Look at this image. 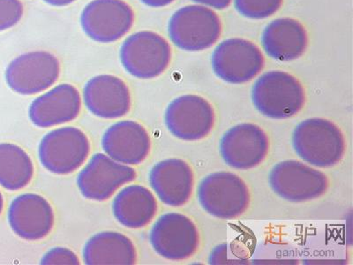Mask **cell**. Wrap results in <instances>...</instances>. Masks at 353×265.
Segmentation results:
<instances>
[{
	"label": "cell",
	"instance_id": "cell-24",
	"mask_svg": "<svg viewBox=\"0 0 353 265\" xmlns=\"http://www.w3.org/2000/svg\"><path fill=\"white\" fill-rule=\"evenodd\" d=\"M283 4V0H234L239 14L253 20H261L275 14Z\"/></svg>",
	"mask_w": 353,
	"mask_h": 265
},
{
	"label": "cell",
	"instance_id": "cell-2",
	"mask_svg": "<svg viewBox=\"0 0 353 265\" xmlns=\"http://www.w3.org/2000/svg\"><path fill=\"white\" fill-rule=\"evenodd\" d=\"M255 109L272 119H288L303 110L307 101L303 85L294 75L281 70L261 75L251 92Z\"/></svg>",
	"mask_w": 353,
	"mask_h": 265
},
{
	"label": "cell",
	"instance_id": "cell-5",
	"mask_svg": "<svg viewBox=\"0 0 353 265\" xmlns=\"http://www.w3.org/2000/svg\"><path fill=\"white\" fill-rule=\"evenodd\" d=\"M222 32L220 18L203 6L192 5L179 9L170 19V39L185 52H201L210 48Z\"/></svg>",
	"mask_w": 353,
	"mask_h": 265
},
{
	"label": "cell",
	"instance_id": "cell-26",
	"mask_svg": "<svg viewBox=\"0 0 353 265\" xmlns=\"http://www.w3.org/2000/svg\"><path fill=\"white\" fill-rule=\"evenodd\" d=\"M80 260L74 252L66 248H53L43 255L40 264H80Z\"/></svg>",
	"mask_w": 353,
	"mask_h": 265
},
{
	"label": "cell",
	"instance_id": "cell-7",
	"mask_svg": "<svg viewBox=\"0 0 353 265\" xmlns=\"http://www.w3.org/2000/svg\"><path fill=\"white\" fill-rule=\"evenodd\" d=\"M150 242L156 253L167 260L190 259L201 247V233L191 217L179 213L163 214L154 222Z\"/></svg>",
	"mask_w": 353,
	"mask_h": 265
},
{
	"label": "cell",
	"instance_id": "cell-6",
	"mask_svg": "<svg viewBox=\"0 0 353 265\" xmlns=\"http://www.w3.org/2000/svg\"><path fill=\"white\" fill-rule=\"evenodd\" d=\"M274 193L292 203H307L323 197L329 190L330 179L325 173L297 160L276 164L269 175Z\"/></svg>",
	"mask_w": 353,
	"mask_h": 265
},
{
	"label": "cell",
	"instance_id": "cell-1",
	"mask_svg": "<svg viewBox=\"0 0 353 265\" xmlns=\"http://www.w3.org/2000/svg\"><path fill=\"white\" fill-rule=\"evenodd\" d=\"M292 143L299 159L317 168L339 165L347 150L341 128L336 123L321 118L299 123L292 132Z\"/></svg>",
	"mask_w": 353,
	"mask_h": 265
},
{
	"label": "cell",
	"instance_id": "cell-12",
	"mask_svg": "<svg viewBox=\"0 0 353 265\" xmlns=\"http://www.w3.org/2000/svg\"><path fill=\"white\" fill-rule=\"evenodd\" d=\"M270 150L269 135L254 123H241L228 129L219 143V153L226 165L241 171L261 165Z\"/></svg>",
	"mask_w": 353,
	"mask_h": 265
},
{
	"label": "cell",
	"instance_id": "cell-18",
	"mask_svg": "<svg viewBox=\"0 0 353 265\" xmlns=\"http://www.w3.org/2000/svg\"><path fill=\"white\" fill-rule=\"evenodd\" d=\"M81 108L80 92L74 85L62 84L30 104L28 117L34 126L52 128L77 119Z\"/></svg>",
	"mask_w": 353,
	"mask_h": 265
},
{
	"label": "cell",
	"instance_id": "cell-4",
	"mask_svg": "<svg viewBox=\"0 0 353 265\" xmlns=\"http://www.w3.org/2000/svg\"><path fill=\"white\" fill-rule=\"evenodd\" d=\"M123 68L141 80H150L165 72L172 61V48L165 39L153 31L129 36L119 50Z\"/></svg>",
	"mask_w": 353,
	"mask_h": 265
},
{
	"label": "cell",
	"instance_id": "cell-29",
	"mask_svg": "<svg viewBox=\"0 0 353 265\" xmlns=\"http://www.w3.org/2000/svg\"><path fill=\"white\" fill-rule=\"evenodd\" d=\"M43 1L47 5L55 6V8H64V6L72 4L77 0H43Z\"/></svg>",
	"mask_w": 353,
	"mask_h": 265
},
{
	"label": "cell",
	"instance_id": "cell-17",
	"mask_svg": "<svg viewBox=\"0 0 353 265\" xmlns=\"http://www.w3.org/2000/svg\"><path fill=\"white\" fill-rule=\"evenodd\" d=\"M87 109L99 118L112 119L128 115L131 108V94L127 84L112 75L91 78L83 88Z\"/></svg>",
	"mask_w": 353,
	"mask_h": 265
},
{
	"label": "cell",
	"instance_id": "cell-28",
	"mask_svg": "<svg viewBox=\"0 0 353 265\" xmlns=\"http://www.w3.org/2000/svg\"><path fill=\"white\" fill-rule=\"evenodd\" d=\"M140 1L150 8H159L171 5L175 0H140Z\"/></svg>",
	"mask_w": 353,
	"mask_h": 265
},
{
	"label": "cell",
	"instance_id": "cell-8",
	"mask_svg": "<svg viewBox=\"0 0 353 265\" xmlns=\"http://www.w3.org/2000/svg\"><path fill=\"white\" fill-rule=\"evenodd\" d=\"M90 153V144L81 129L64 127L47 132L40 141V163L50 173L65 175L80 168Z\"/></svg>",
	"mask_w": 353,
	"mask_h": 265
},
{
	"label": "cell",
	"instance_id": "cell-30",
	"mask_svg": "<svg viewBox=\"0 0 353 265\" xmlns=\"http://www.w3.org/2000/svg\"><path fill=\"white\" fill-rule=\"evenodd\" d=\"M3 207H4V199H3L2 194L0 193V214L2 213Z\"/></svg>",
	"mask_w": 353,
	"mask_h": 265
},
{
	"label": "cell",
	"instance_id": "cell-10",
	"mask_svg": "<svg viewBox=\"0 0 353 265\" xmlns=\"http://www.w3.org/2000/svg\"><path fill=\"white\" fill-rule=\"evenodd\" d=\"M215 109L204 97L188 94L176 97L167 106L165 123L169 132L179 140H203L215 128Z\"/></svg>",
	"mask_w": 353,
	"mask_h": 265
},
{
	"label": "cell",
	"instance_id": "cell-15",
	"mask_svg": "<svg viewBox=\"0 0 353 265\" xmlns=\"http://www.w3.org/2000/svg\"><path fill=\"white\" fill-rule=\"evenodd\" d=\"M8 217L12 231L26 241H40L54 226L52 207L46 198L37 194L19 195L12 202Z\"/></svg>",
	"mask_w": 353,
	"mask_h": 265
},
{
	"label": "cell",
	"instance_id": "cell-19",
	"mask_svg": "<svg viewBox=\"0 0 353 265\" xmlns=\"http://www.w3.org/2000/svg\"><path fill=\"white\" fill-rule=\"evenodd\" d=\"M103 151L110 159L124 165H140L150 153L151 139L143 125L122 121L107 129L102 138Z\"/></svg>",
	"mask_w": 353,
	"mask_h": 265
},
{
	"label": "cell",
	"instance_id": "cell-25",
	"mask_svg": "<svg viewBox=\"0 0 353 265\" xmlns=\"http://www.w3.org/2000/svg\"><path fill=\"white\" fill-rule=\"evenodd\" d=\"M23 14L21 0H0V32L17 26Z\"/></svg>",
	"mask_w": 353,
	"mask_h": 265
},
{
	"label": "cell",
	"instance_id": "cell-22",
	"mask_svg": "<svg viewBox=\"0 0 353 265\" xmlns=\"http://www.w3.org/2000/svg\"><path fill=\"white\" fill-rule=\"evenodd\" d=\"M83 257L87 265H132L137 263V252L127 236L121 233L103 232L88 239Z\"/></svg>",
	"mask_w": 353,
	"mask_h": 265
},
{
	"label": "cell",
	"instance_id": "cell-21",
	"mask_svg": "<svg viewBox=\"0 0 353 265\" xmlns=\"http://www.w3.org/2000/svg\"><path fill=\"white\" fill-rule=\"evenodd\" d=\"M159 205L152 192L141 185H130L116 195L113 215L122 226L139 229L149 225L156 217Z\"/></svg>",
	"mask_w": 353,
	"mask_h": 265
},
{
	"label": "cell",
	"instance_id": "cell-27",
	"mask_svg": "<svg viewBox=\"0 0 353 265\" xmlns=\"http://www.w3.org/2000/svg\"><path fill=\"white\" fill-rule=\"evenodd\" d=\"M192 1L203 6L217 9V10H223V9L228 8L232 0H192Z\"/></svg>",
	"mask_w": 353,
	"mask_h": 265
},
{
	"label": "cell",
	"instance_id": "cell-11",
	"mask_svg": "<svg viewBox=\"0 0 353 265\" xmlns=\"http://www.w3.org/2000/svg\"><path fill=\"white\" fill-rule=\"evenodd\" d=\"M61 63L52 53L34 50L17 57L5 72L8 87L15 93L30 96L48 90L59 80Z\"/></svg>",
	"mask_w": 353,
	"mask_h": 265
},
{
	"label": "cell",
	"instance_id": "cell-13",
	"mask_svg": "<svg viewBox=\"0 0 353 265\" xmlns=\"http://www.w3.org/2000/svg\"><path fill=\"white\" fill-rule=\"evenodd\" d=\"M211 65L220 80L243 84L253 80L263 70L265 59L261 50L250 41L230 39L214 50Z\"/></svg>",
	"mask_w": 353,
	"mask_h": 265
},
{
	"label": "cell",
	"instance_id": "cell-3",
	"mask_svg": "<svg viewBox=\"0 0 353 265\" xmlns=\"http://www.w3.org/2000/svg\"><path fill=\"white\" fill-rule=\"evenodd\" d=\"M199 204L205 213L216 219L231 220L247 213L251 193L247 183L232 172H216L199 184Z\"/></svg>",
	"mask_w": 353,
	"mask_h": 265
},
{
	"label": "cell",
	"instance_id": "cell-20",
	"mask_svg": "<svg viewBox=\"0 0 353 265\" xmlns=\"http://www.w3.org/2000/svg\"><path fill=\"white\" fill-rule=\"evenodd\" d=\"M267 55L277 61H292L307 50L308 37L303 25L292 18H279L267 25L261 36Z\"/></svg>",
	"mask_w": 353,
	"mask_h": 265
},
{
	"label": "cell",
	"instance_id": "cell-16",
	"mask_svg": "<svg viewBox=\"0 0 353 265\" xmlns=\"http://www.w3.org/2000/svg\"><path fill=\"white\" fill-rule=\"evenodd\" d=\"M149 181L159 200L171 207L184 206L194 190V170L183 159L160 161L150 170Z\"/></svg>",
	"mask_w": 353,
	"mask_h": 265
},
{
	"label": "cell",
	"instance_id": "cell-14",
	"mask_svg": "<svg viewBox=\"0 0 353 265\" xmlns=\"http://www.w3.org/2000/svg\"><path fill=\"white\" fill-rule=\"evenodd\" d=\"M137 172L105 154H94L77 177L81 195L88 200L105 201L121 186L134 181Z\"/></svg>",
	"mask_w": 353,
	"mask_h": 265
},
{
	"label": "cell",
	"instance_id": "cell-23",
	"mask_svg": "<svg viewBox=\"0 0 353 265\" xmlns=\"http://www.w3.org/2000/svg\"><path fill=\"white\" fill-rule=\"evenodd\" d=\"M33 176V162L26 151L15 144H0V186L9 191L20 190Z\"/></svg>",
	"mask_w": 353,
	"mask_h": 265
},
{
	"label": "cell",
	"instance_id": "cell-9",
	"mask_svg": "<svg viewBox=\"0 0 353 265\" xmlns=\"http://www.w3.org/2000/svg\"><path fill=\"white\" fill-rule=\"evenodd\" d=\"M134 20V9L125 0H92L80 17L83 32L100 43L121 39L131 30Z\"/></svg>",
	"mask_w": 353,
	"mask_h": 265
}]
</instances>
